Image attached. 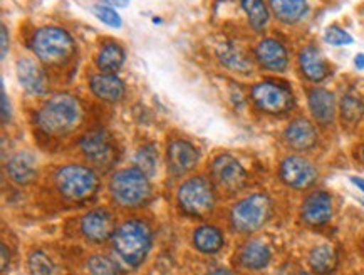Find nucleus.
<instances>
[{"label": "nucleus", "instance_id": "1", "mask_svg": "<svg viewBox=\"0 0 364 275\" xmlns=\"http://www.w3.org/2000/svg\"><path fill=\"white\" fill-rule=\"evenodd\" d=\"M82 119V108L71 95H55L37 111L36 126L48 136H66Z\"/></svg>", "mask_w": 364, "mask_h": 275}, {"label": "nucleus", "instance_id": "2", "mask_svg": "<svg viewBox=\"0 0 364 275\" xmlns=\"http://www.w3.org/2000/svg\"><path fill=\"white\" fill-rule=\"evenodd\" d=\"M151 245V228L146 222L138 220V218L121 223L111 237V247L114 254L129 267H139L146 260Z\"/></svg>", "mask_w": 364, "mask_h": 275}, {"label": "nucleus", "instance_id": "3", "mask_svg": "<svg viewBox=\"0 0 364 275\" xmlns=\"http://www.w3.org/2000/svg\"><path fill=\"white\" fill-rule=\"evenodd\" d=\"M109 193L119 207L138 208L151 200L149 176L139 168H124L116 171L109 180Z\"/></svg>", "mask_w": 364, "mask_h": 275}, {"label": "nucleus", "instance_id": "4", "mask_svg": "<svg viewBox=\"0 0 364 275\" xmlns=\"http://www.w3.org/2000/svg\"><path fill=\"white\" fill-rule=\"evenodd\" d=\"M54 181L58 192L71 202L90 200L95 197L100 188V178L95 170L90 166L77 165V163H69V165L58 168Z\"/></svg>", "mask_w": 364, "mask_h": 275}, {"label": "nucleus", "instance_id": "5", "mask_svg": "<svg viewBox=\"0 0 364 275\" xmlns=\"http://www.w3.org/2000/svg\"><path fill=\"white\" fill-rule=\"evenodd\" d=\"M32 50L49 66H63L74 54V41L60 27H42L32 37Z\"/></svg>", "mask_w": 364, "mask_h": 275}, {"label": "nucleus", "instance_id": "6", "mask_svg": "<svg viewBox=\"0 0 364 275\" xmlns=\"http://www.w3.org/2000/svg\"><path fill=\"white\" fill-rule=\"evenodd\" d=\"M272 215V200L265 193H254L240 200L230 212L232 228L239 234H254Z\"/></svg>", "mask_w": 364, "mask_h": 275}, {"label": "nucleus", "instance_id": "7", "mask_svg": "<svg viewBox=\"0 0 364 275\" xmlns=\"http://www.w3.org/2000/svg\"><path fill=\"white\" fill-rule=\"evenodd\" d=\"M176 200L181 212L190 217H205L215 208L217 195L213 185L203 176H191L180 185Z\"/></svg>", "mask_w": 364, "mask_h": 275}, {"label": "nucleus", "instance_id": "8", "mask_svg": "<svg viewBox=\"0 0 364 275\" xmlns=\"http://www.w3.org/2000/svg\"><path fill=\"white\" fill-rule=\"evenodd\" d=\"M79 148L86 160L101 170H108L113 166L116 156H118L114 139L105 129H95V131L84 134L79 139Z\"/></svg>", "mask_w": 364, "mask_h": 275}, {"label": "nucleus", "instance_id": "9", "mask_svg": "<svg viewBox=\"0 0 364 275\" xmlns=\"http://www.w3.org/2000/svg\"><path fill=\"white\" fill-rule=\"evenodd\" d=\"M252 101L264 113L282 114L291 111L294 106V95L287 86L265 81L252 87Z\"/></svg>", "mask_w": 364, "mask_h": 275}, {"label": "nucleus", "instance_id": "10", "mask_svg": "<svg viewBox=\"0 0 364 275\" xmlns=\"http://www.w3.org/2000/svg\"><path fill=\"white\" fill-rule=\"evenodd\" d=\"M210 175H212L213 181H215L218 188L223 192L237 193L245 188L247 185V171L242 166V163L233 158L232 155H218L215 160L210 165Z\"/></svg>", "mask_w": 364, "mask_h": 275}, {"label": "nucleus", "instance_id": "11", "mask_svg": "<svg viewBox=\"0 0 364 275\" xmlns=\"http://www.w3.org/2000/svg\"><path fill=\"white\" fill-rule=\"evenodd\" d=\"M279 175L284 183L296 190L311 188L317 180L316 166L307 158L297 155L284 158L279 168Z\"/></svg>", "mask_w": 364, "mask_h": 275}, {"label": "nucleus", "instance_id": "12", "mask_svg": "<svg viewBox=\"0 0 364 275\" xmlns=\"http://www.w3.org/2000/svg\"><path fill=\"white\" fill-rule=\"evenodd\" d=\"M114 230V217L106 208H95L81 218V234L84 239L92 244H102V242L111 240Z\"/></svg>", "mask_w": 364, "mask_h": 275}, {"label": "nucleus", "instance_id": "13", "mask_svg": "<svg viewBox=\"0 0 364 275\" xmlns=\"http://www.w3.org/2000/svg\"><path fill=\"white\" fill-rule=\"evenodd\" d=\"M334 213L333 197L324 190L312 192L302 202L301 218L311 227H323L331 222Z\"/></svg>", "mask_w": 364, "mask_h": 275}, {"label": "nucleus", "instance_id": "14", "mask_svg": "<svg viewBox=\"0 0 364 275\" xmlns=\"http://www.w3.org/2000/svg\"><path fill=\"white\" fill-rule=\"evenodd\" d=\"M168 170L173 176H183L198 165L200 153L186 139H173L168 144L166 151Z\"/></svg>", "mask_w": 364, "mask_h": 275}, {"label": "nucleus", "instance_id": "15", "mask_svg": "<svg viewBox=\"0 0 364 275\" xmlns=\"http://www.w3.org/2000/svg\"><path fill=\"white\" fill-rule=\"evenodd\" d=\"M284 139L292 150L309 151L317 144V131L309 119L299 118L287 126Z\"/></svg>", "mask_w": 364, "mask_h": 275}, {"label": "nucleus", "instance_id": "16", "mask_svg": "<svg viewBox=\"0 0 364 275\" xmlns=\"http://www.w3.org/2000/svg\"><path fill=\"white\" fill-rule=\"evenodd\" d=\"M255 58L260 66L274 72H284L289 64L286 48L275 39H264L260 42L255 49Z\"/></svg>", "mask_w": 364, "mask_h": 275}, {"label": "nucleus", "instance_id": "17", "mask_svg": "<svg viewBox=\"0 0 364 275\" xmlns=\"http://www.w3.org/2000/svg\"><path fill=\"white\" fill-rule=\"evenodd\" d=\"M299 66L304 76L312 82H321L329 76L328 60L316 45H307L299 54Z\"/></svg>", "mask_w": 364, "mask_h": 275}, {"label": "nucleus", "instance_id": "18", "mask_svg": "<svg viewBox=\"0 0 364 275\" xmlns=\"http://www.w3.org/2000/svg\"><path fill=\"white\" fill-rule=\"evenodd\" d=\"M17 79L29 95H42L46 91V76L39 64L31 58L17 60Z\"/></svg>", "mask_w": 364, "mask_h": 275}, {"label": "nucleus", "instance_id": "19", "mask_svg": "<svg viewBox=\"0 0 364 275\" xmlns=\"http://www.w3.org/2000/svg\"><path fill=\"white\" fill-rule=\"evenodd\" d=\"M90 87L92 95L106 102H118L124 97V82L116 74H96L90 79Z\"/></svg>", "mask_w": 364, "mask_h": 275}, {"label": "nucleus", "instance_id": "20", "mask_svg": "<svg viewBox=\"0 0 364 275\" xmlns=\"http://www.w3.org/2000/svg\"><path fill=\"white\" fill-rule=\"evenodd\" d=\"M309 109L314 119L319 124L328 126L334 121L336 116V97L331 91L316 87L309 91Z\"/></svg>", "mask_w": 364, "mask_h": 275}, {"label": "nucleus", "instance_id": "21", "mask_svg": "<svg viewBox=\"0 0 364 275\" xmlns=\"http://www.w3.org/2000/svg\"><path fill=\"white\" fill-rule=\"evenodd\" d=\"M7 176L17 185H29L37 176L36 158L27 151L14 155L6 165Z\"/></svg>", "mask_w": 364, "mask_h": 275}, {"label": "nucleus", "instance_id": "22", "mask_svg": "<svg viewBox=\"0 0 364 275\" xmlns=\"http://www.w3.org/2000/svg\"><path fill=\"white\" fill-rule=\"evenodd\" d=\"M272 259L270 247L260 240H250L239 252V262L249 270H262Z\"/></svg>", "mask_w": 364, "mask_h": 275}, {"label": "nucleus", "instance_id": "23", "mask_svg": "<svg viewBox=\"0 0 364 275\" xmlns=\"http://www.w3.org/2000/svg\"><path fill=\"white\" fill-rule=\"evenodd\" d=\"M193 245L203 254H217L225 245V237H223L220 228L213 225L198 227L193 234Z\"/></svg>", "mask_w": 364, "mask_h": 275}, {"label": "nucleus", "instance_id": "24", "mask_svg": "<svg viewBox=\"0 0 364 275\" xmlns=\"http://www.w3.org/2000/svg\"><path fill=\"white\" fill-rule=\"evenodd\" d=\"M217 55L222 60L223 66L235 72H249L252 69V60L249 59V55L232 42H223V44L218 45Z\"/></svg>", "mask_w": 364, "mask_h": 275}, {"label": "nucleus", "instance_id": "25", "mask_svg": "<svg viewBox=\"0 0 364 275\" xmlns=\"http://www.w3.org/2000/svg\"><path fill=\"white\" fill-rule=\"evenodd\" d=\"M270 9L284 24H296L306 16L307 0H270Z\"/></svg>", "mask_w": 364, "mask_h": 275}, {"label": "nucleus", "instance_id": "26", "mask_svg": "<svg viewBox=\"0 0 364 275\" xmlns=\"http://www.w3.org/2000/svg\"><path fill=\"white\" fill-rule=\"evenodd\" d=\"M309 265L316 274L329 275L338 267V254L328 244L317 245L309 254Z\"/></svg>", "mask_w": 364, "mask_h": 275}, {"label": "nucleus", "instance_id": "27", "mask_svg": "<svg viewBox=\"0 0 364 275\" xmlns=\"http://www.w3.org/2000/svg\"><path fill=\"white\" fill-rule=\"evenodd\" d=\"M124 50L119 44L116 42H108L105 44L100 50L96 58V66L101 72L106 74H114L116 71H119L121 66L124 64Z\"/></svg>", "mask_w": 364, "mask_h": 275}, {"label": "nucleus", "instance_id": "28", "mask_svg": "<svg viewBox=\"0 0 364 275\" xmlns=\"http://www.w3.org/2000/svg\"><path fill=\"white\" fill-rule=\"evenodd\" d=\"M242 9H244L247 17H249L250 26L255 31H262L269 22V9L264 0H240Z\"/></svg>", "mask_w": 364, "mask_h": 275}, {"label": "nucleus", "instance_id": "29", "mask_svg": "<svg viewBox=\"0 0 364 275\" xmlns=\"http://www.w3.org/2000/svg\"><path fill=\"white\" fill-rule=\"evenodd\" d=\"M87 270L91 275H123L119 264L113 260L108 255H92L87 260Z\"/></svg>", "mask_w": 364, "mask_h": 275}, {"label": "nucleus", "instance_id": "30", "mask_svg": "<svg viewBox=\"0 0 364 275\" xmlns=\"http://www.w3.org/2000/svg\"><path fill=\"white\" fill-rule=\"evenodd\" d=\"M27 265H29L31 275H59L58 267H55L49 255L41 250L31 252Z\"/></svg>", "mask_w": 364, "mask_h": 275}, {"label": "nucleus", "instance_id": "31", "mask_svg": "<svg viewBox=\"0 0 364 275\" xmlns=\"http://www.w3.org/2000/svg\"><path fill=\"white\" fill-rule=\"evenodd\" d=\"M364 114V102L354 95H346L341 101V116L348 124H356Z\"/></svg>", "mask_w": 364, "mask_h": 275}, {"label": "nucleus", "instance_id": "32", "mask_svg": "<svg viewBox=\"0 0 364 275\" xmlns=\"http://www.w3.org/2000/svg\"><path fill=\"white\" fill-rule=\"evenodd\" d=\"M134 165L139 170L143 171V173H146L148 176H153L156 171V166H158V151L156 148L153 146V144H144L141 146L136 153V156H134Z\"/></svg>", "mask_w": 364, "mask_h": 275}, {"label": "nucleus", "instance_id": "33", "mask_svg": "<svg viewBox=\"0 0 364 275\" xmlns=\"http://www.w3.org/2000/svg\"><path fill=\"white\" fill-rule=\"evenodd\" d=\"M92 14L100 18L102 24L113 27V29H119V27L123 26V21H121L119 14L116 12L113 7L105 6V4H100V6L92 7Z\"/></svg>", "mask_w": 364, "mask_h": 275}, {"label": "nucleus", "instance_id": "34", "mask_svg": "<svg viewBox=\"0 0 364 275\" xmlns=\"http://www.w3.org/2000/svg\"><path fill=\"white\" fill-rule=\"evenodd\" d=\"M324 41L328 42V44H331V45H336V48H339V45L353 44L354 39L348 34L346 31L341 29V27L331 26L324 32Z\"/></svg>", "mask_w": 364, "mask_h": 275}, {"label": "nucleus", "instance_id": "35", "mask_svg": "<svg viewBox=\"0 0 364 275\" xmlns=\"http://www.w3.org/2000/svg\"><path fill=\"white\" fill-rule=\"evenodd\" d=\"M0 90H2V123L7 124L12 118L11 101H9V96L6 92V86H4V82H2V87H0Z\"/></svg>", "mask_w": 364, "mask_h": 275}, {"label": "nucleus", "instance_id": "36", "mask_svg": "<svg viewBox=\"0 0 364 275\" xmlns=\"http://www.w3.org/2000/svg\"><path fill=\"white\" fill-rule=\"evenodd\" d=\"M0 39H2V59H6V55L9 53V31L4 24L2 31H0Z\"/></svg>", "mask_w": 364, "mask_h": 275}, {"label": "nucleus", "instance_id": "37", "mask_svg": "<svg viewBox=\"0 0 364 275\" xmlns=\"http://www.w3.org/2000/svg\"><path fill=\"white\" fill-rule=\"evenodd\" d=\"M9 265H11V254H9L7 245H2V272H7Z\"/></svg>", "mask_w": 364, "mask_h": 275}, {"label": "nucleus", "instance_id": "38", "mask_svg": "<svg viewBox=\"0 0 364 275\" xmlns=\"http://www.w3.org/2000/svg\"><path fill=\"white\" fill-rule=\"evenodd\" d=\"M105 2L116 7H126L129 4V0H105Z\"/></svg>", "mask_w": 364, "mask_h": 275}, {"label": "nucleus", "instance_id": "39", "mask_svg": "<svg viewBox=\"0 0 364 275\" xmlns=\"http://www.w3.org/2000/svg\"><path fill=\"white\" fill-rule=\"evenodd\" d=\"M354 66H356L359 71H363V69H364V54L356 55V59H354Z\"/></svg>", "mask_w": 364, "mask_h": 275}, {"label": "nucleus", "instance_id": "40", "mask_svg": "<svg viewBox=\"0 0 364 275\" xmlns=\"http://www.w3.org/2000/svg\"><path fill=\"white\" fill-rule=\"evenodd\" d=\"M351 181L354 186H358L359 190L364 193V178H358V176H351Z\"/></svg>", "mask_w": 364, "mask_h": 275}, {"label": "nucleus", "instance_id": "41", "mask_svg": "<svg viewBox=\"0 0 364 275\" xmlns=\"http://www.w3.org/2000/svg\"><path fill=\"white\" fill-rule=\"evenodd\" d=\"M213 275H232V272H228L227 269H217L215 272H213Z\"/></svg>", "mask_w": 364, "mask_h": 275}, {"label": "nucleus", "instance_id": "42", "mask_svg": "<svg viewBox=\"0 0 364 275\" xmlns=\"http://www.w3.org/2000/svg\"><path fill=\"white\" fill-rule=\"evenodd\" d=\"M361 156H363V161H364V146H363V151H361Z\"/></svg>", "mask_w": 364, "mask_h": 275}, {"label": "nucleus", "instance_id": "43", "mask_svg": "<svg viewBox=\"0 0 364 275\" xmlns=\"http://www.w3.org/2000/svg\"><path fill=\"white\" fill-rule=\"evenodd\" d=\"M299 275H311V274H307V272H301Z\"/></svg>", "mask_w": 364, "mask_h": 275}, {"label": "nucleus", "instance_id": "44", "mask_svg": "<svg viewBox=\"0 0 364 275\" xmlns=\"http://www.w3.org/2000/svg\"><path fill=\"white\" fill-rule=\"evenodd\" d=\"M361 203H363V205H364V198H363V200H361Z\"/></svg>", "mask_w": 364, "mask_h": 275}]
</instances>
